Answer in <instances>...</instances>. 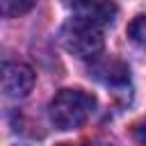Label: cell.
Here are the masks:
<instances>
[{"label":"cell","mask_w":146,"mask_h":146,"mask_svg":"<svg viewBox=\"0 0 146 146\" xmlns=\"http://www.w3.org/2000/svg\"><path fill=\"white\" fill-rule=\"evenodd\" d=\"M128 36H130L137 46L146 48V16H137V18L128 25Z\"/></svg>","instance_id":"obj_6"},{"label":"cell","mask_w":146,"mask_h":146,"mask_svg":"<svg viewBox=\"0 0 146 146\" xmlns=\"http://www.w3.org/2000/svg\"><path fill=\"white\" fill-rule=\"evenodd\" d=\"M132 139H135L137 146H146V119L139 121V123L135 125V130H132Z\"/></svg>","instance_id":"obj_8"},{"label":"cell","mask_w":146,"mask_h":146,"mask_svg":"<svg viewBox=\"0 0 146 146\" xmlns=\"http://www.w3.org/2000/svg\"><path fill=\"white\" fill-rule=\"evenodd\" d=\"M36 5V0H2V11L5 16H21L30 11Z\"/></svg>","instance_id":"obj_7"},{"label":"cell","mask_w":146,"mask_h":146,"mask_svg":"<svg viewBox=\"0 0 146 146\" xmlns=\"http://www.w3.org/2000/svg\"><path fill=\"white\" fill-rule=\"evenodd\" d=\"M62 43L71 55L80 59H91L98 57V52L103 50V32L96 25L73 18L62 32Z\"/></svg>","instance_id":"obj_2"},{"label":"cell","mask_w":146,"mask_h":146,"mask_svg":"<svg viewBox=\"0 0 146 146\" xmlns=\"http://www.w3.org/2000/svg\"><path fill=\"white\" fill-rule=\"evenodd\" d=\"M96 107V98L82 89H62L48 105V116L59 130L80 128Z\"/></svg>","instance_id":"obj_1"},{"label":"cell","mask_w":146,"mask_h":146,"mask_svg":"<svg viewBox=\"0 0 146 146\" xmlns=\"http://www.w3.org/2000/svg\"><path fill=\"white\" fill-rule=\"evenodd\" d=\"M57 146H71V144H57Z\"/></svg>","instance_id":"obj_9"},{"label":"cell","mask_w":146,"mask_h":146,"mask_svg":"<svg viewBox=\"0 0 146 146\" xmlns=\"http://www.w3.org/2000/svg\"><path fill=\"white\" fill-rule=\"evenodd\" d=\"M34 87V71L27 64L9 62L2 68V91L7 98H25Z\"/></svg>","instance_id":"obj_3"},{"label":"cell","mask_w":146,"mask_h":146,"mask_svg":"<svg viewBox=\"0 0 146 146\" xmlns=\"http://www.w3.org/2000/svg\"><path fill=\"white\" fill-rule=\"evenodd\" d=\"M94 75H96L98 80L107 82V84H123V82H128V78H130L128 66H125L123 62H119V59L98 62V64L94 66Z\"/></svg>","instance_id":"obj_5"},{"label":"cell","mask_w":146,"mask_h":146,"mask_svg":"<svg viewBox=\"0 0 146 146\" xmlns=\"http://www.w3.org/2000/svg\"><path fill=\"white\" fill-rule=\"evenodd\" d=\"M73 14L82 23L103 27L114 21L116 7L112 0H73Z\"/></svg>","instance_id":"obj_4"}]
</instances>
